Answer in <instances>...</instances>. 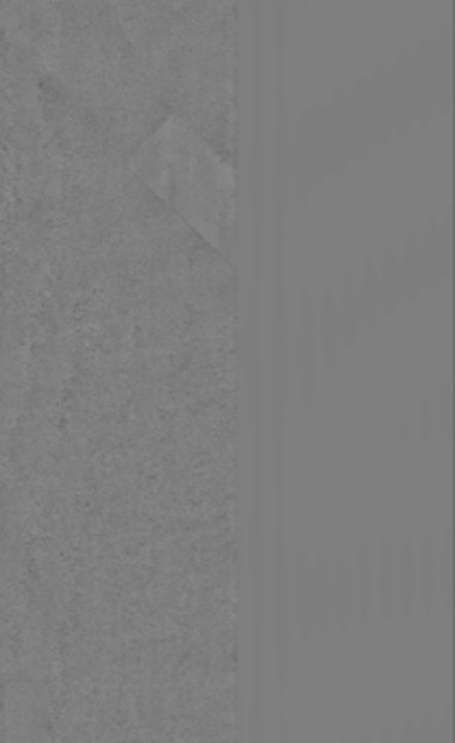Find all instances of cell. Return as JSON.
<instances>
[{
  "label": "cell",
  "instance_id": "cell-3",
  "mask_svg": "<svg viewBox=\"0 0 455 743\" xmlns=\"http://www.w3.org/2000/svg\"><path fill=\"white\" fill-rule=\"evenodd\" d=\"M331 600H334V615L338 619V624L344 628L349 624L355 608L353 569L344 552H338L336 556V571L334 578H331Z\"/></svg>",
  "mask_w": 455,
  "mask_h": 743
},
{
  "label": "cell",
  "instance_id": "cell-7",
  "mask_svg": "<svg viewBox=\"0 0 455 743\" xmlns=\"http://www.w3.org/2000/svg\"><path fill=\"white\" fill-rule=\"evenodd\" d=\"M353 598L358 608L360 619L368 621L375 604V582H373V556L368 554V547H362L358 563L353 569Z\"/></svg>",
  "mask_w": 455,
  "mask_h": 743
},
{
  "label": "cell",
  "instance_id": "cell-8",
  "mask_svg": "<svg viewBox=\"0 0 455 743\" xmlns=\"http://www.w3.org/2000/svg\"><path fill=\"white\" fill-rule=\"evenodd\" d=\"M297 602L301 615V637L307 639L316 630L314 624V595H312V565L307 554L301 556V574L297 580Z\"/></svg>",
  "mask_w": 455,
  "mask_h": 743
},
{
  "label": "cell",
  "instance_id": "cell-10",
  "mask_svg": "<svg viewBox=\"0 0 455 743\" xmlns=\"http://www.w3.org/2000/svg\"><path fill=\"white\" fill-rule=\"evenodd\" d=\"M449 410H451V399H449V393L445 388V397H442V419H445V421H442V428H445L442 432H445V434H449V423H451Z\"/></svg>",
  "mask_w": 455,
  "mask_h": 743
},
{
  "label": "cell",
  "instance_id": "cell-1",
  "mask_svg": "<svg viewBox=\"0 0 455 743\" xmlns=\"http://www.w3.org/2000/svg\"><path fill=\"white\" fill-rule=\"evenodd\" d=\"M133 168L179 214L216 238L233 221V173L177 118L133 155Z\"/></svg>",
  "mask_w": 455,
  "mask_h": 743
},
{
  "label": "cell",
  "instance_id": "cell-9",
  "mask_svg": "<svg viewBox=\"0 0 455 743\" xmlns=\"http://www.w3.org/2000/svg\"><path fill=\"white\" fill-rule=\"evenodd\" d=\"M438 578H442V606L449 613L451 608V534H445V543H442V554L438 558Z\"/></svg>",
  "mask_w": 455,
  "mask_h": 743
},
{
  "label": "cell",
  "instance_id": "cell-11",
  "mask_svg": "<svg viewBox=\"0 0 455 743\" xmlns=\"http://www.w3.org/2000/svg\"><path fill=\"white\" fill-rule=\"evenodd\" d=\"M429 428H432V421H429V406L423 404V441L425 443L429 441V432H432Z\"/></svg>",
  "mask_w": 455,
  "mask_h": 743
},
{
  "label": "cell",
  "instance_id": "cell-5",
  "mask_svg": "<svg viewBox=\"0 0 455 743\" xmlns=\"http://www.w3.org/2000/svg\"><path fill=\"white\" fill-rule=\"evenodd\" d=\"M373 569L379 613L381 617H390L392 606H395V558H392V547L388 541L381 543L377 565H373Z\"/></svg>",
  "mask_w": 455,
  "mask_h": 743
},
{
  "label": "cell",
  "instance_id": "cell-4",
  "mask_svg": "<svg viewBox=\"0 0 455 743\" xmlns=\"http://www.w3.org/2000/svg\"><path fill=\"white\" fill-rule=\"evenodd\" d=\"M312 595H314V624L318 630H327L334 617V600H331V576L325 554L312 563Z\"/></svg>",
  "mask_w": 455,
  "mask_h": 743
},
{
  "label": "cell",
  "instance_id": "cell-6",
  "mask_svg": "<svg viewBox=\"0 0 455 743\" xmlns=\"http://www.w3.org/2000/svg\"><path fill=\"white\" fill-rule=\"evenodd\" d=\"M416 560L410 539H405L399 547V563L395 569V595H399L401 613L410 615L416 604Z\"/></svg>",
  "mask_w": 455,
  "mask_h": 743
},
{
  "label": "cell",
  "instance_id": "cell-2",
  "mask_svg": "<svg viewBox=\"0 0 455 743\" xmlns=\"http://www.w3.org/2000/svg\"><path fill=\"white\" fill-rule=\"evenodd\" d=\"M416 598L423 611H432L438 598V556L434 539L427 537L418 545V571H416Z\"/></svg>",
  "mask_w": 455,
  "mask_h": 743
}]
</instances>
